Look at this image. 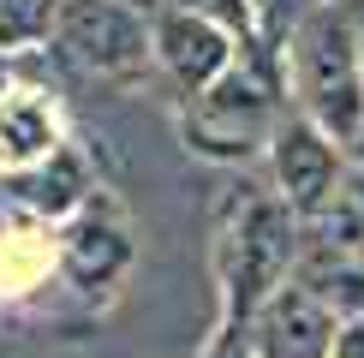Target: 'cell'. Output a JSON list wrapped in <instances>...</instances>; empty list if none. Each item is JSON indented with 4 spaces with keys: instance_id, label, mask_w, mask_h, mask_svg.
Masks as SVG:
<instances>
[{
    "instance_id": "cell-1",
    "label": "cell",
    "mask_w": 364,
    "mask_h": 358,
    "mask_svg": "<svg viewBox=\"0 0 364 358\" xmlns=\"http://www.w3.org/2000/svg\"><path fill=\"white\" fill-rule=\"evenodd\" d=\"M287 96L341 149L364 131V36L346 0H316L281 48Z\"/></svg>"
},
{
    "instance_id": "cell-2",
    "label": "cell",
    "mask_w": 364,
    "mask_h": 358,
    "mask_svg": "<svg viewBox=\"0 0 364 358\" xmlns=\"http://www.w3.org/2000/svg\"><path fill=\"white\" fill-rule=\"evenodd\" d=\"M287 66L275 48L263 42H245V54L221 72L203 96L186 102L179 114V138H186L191 156L203 161H251L257 149H269L275 126L293 108H287Z\"/></svg>"
},
{
    "instance_id": "cell-3",
    "label": "cell",
    "mask_w": 364,
    "mask_h": 358,
    "mask_svg": "<svg viewBox=\"0 0 364 358\" xmlns=\"http://www.w3.org/2000/svg\"><path fill=\"white\" fill-rule=\"evenodd\" d=\"M305 227L275 191H239L221 209L215 233V268H221V317L257 322V310L275 298L299 268Z\"/></svg>"
},
{
    "instance_id": "cell-4",
    "label": "cell",
    "mask_w": 364,
    "mask_h": 358,
    "mask_svg": "<svg viewBox=\"0 0 364 358\" xmlns=\"http://www.w3.org/2000/svg\"><path fill=\"white\" fill-rule=\"evenodd\" d=\"M54 54L102 84H138L156 66V12L132 0H60Z\"/></svg>"
},
{
    "instance_id": "cell-5",
    "label": "cell",
    "mask_w": 364,
    "mask_h": 358,
    "mask_svg": "<svg viewBox=\"0 0 364 358\" xmlns=\"http://www.w3.org/2000/svg\"><path fill=\"white\" fill-rule=\"evenodd\" d=\"M263 156H269V179H275L269 191L299 215V227H311L335 203V191L346 185V149L299 108L275 126V138H269Z\"/></svg>"
},
{
    "instance_id": "cell-6",
    "label": "cell",
    "mask_w": 364,
    "mask_h": 358,
    "mask_svg": "<svg viewBox=\"0 0 364 358\" xmlns=\"http://www.w3.org/2000/svg\"><path fill=\"white\" fill-rule=\"evenodd\" d=\"M239 54H245V42L233 30L197 18V12H179V6H156V72L179 90V102L203 96Z\"/></svg>"
},
{
    "instance_id": "cell-7",
    "label": "cell",
    "mask_w": 364,
    "mask_h": 358,
    "mask_svg": "<svg viewBox=\"0 0 364 358\" xmlns=\"http://www.w3.org/2000/svg\"><path fill=\"white\" fill-rule=\"evenodd\" d=\"M132 257H138V251H132L126 215H119L114 203H102V197H90L78 215L66 221V233H60V268H66V281H78L84 293L114 287L132 268Z\"/></svg>"
},
{
    "instance_id": "cell-8",
    "label": "cell",
    "mask_w": 364,
    "mask_h": 358,
    "mask_svg": "<svg viewBox=\"0 0 364 358\" xmlns=\"http://www.w3.org/2000/svg\"><path fill=\"white\" fill-rule=\"evenodd\" d=\"M251 335H257V358H335L341 317L311 287L287 281V287L257 310Z\"/></svg>"
},
{
    "instance_id": "cell-9",
    "label": "cell",
    "mask_w": 364,
    "mask_h": 358,
    "mask_svg": "<svg viewBox=\"0 0 364 358\" xmlns=\"http://www.w3.org/2000/svg\"><path fill=\"white\" fill-rule=\"evenodd\" d=\"M60 149V119L42 90H6L0 96V173H30Z\"/></svg>"
},
{
    "instance_id": "cell-10",
    "label": "cell",
    "mask_w": 364,
    "mask_h": 358,
    "mask_svg": "<svg viewBox=\"0 0 364 358\" xmlns=\"http://www.w3.org/2000/svg\"><path fill=\"white\" fill-rule=\"evenodd\" d=\"M18 191H24V203L36 209V215H72V209H84V203H90V191H96V185H90L84 161L72 156L66 143H60L54 156L42 161V168H30V173H24V185H18Z\"/></svg>"
},
{
    "instance_id": "cell-11",
    "label": "cell",
    "mask_w": 364,
    "mask_h": 358,
    "mask_svg": "<svg viewBox=\"0 0 364 358\" xmlns=\"http://www.w3.org/2000/svg\"><path fill=\"white\" fill-rule=\"evenodd\" d=\"M60 0H0V54H24L54 36Z\"/></svg>"
},
{
    "instance_id": "cell-12",
    "label": "cell",
    "mask_w": 364,
    "mask_h": 358,
    "mask_svg": "<svg viewBox=\"0 0 364 358\" xmlns=\"http://www.w3.org/2000/svg\"><path fill=\"white\" fill-rule=\"evenodd\" d=\"M316 6V0H251V18H257V42L263 48H287V36L299 30V18Z\"/></svg>"
},
{
    "instance_id": "cell-13",
    "label": "cell",
    "mask_w": 364,
    "mask_h": 358,
    "mask_svg": "<svg viewBox=\"0 0 364 358\" xmlns=\"http://www.w3.org/2000/svg\"><path fill=\"white\" fill-rule=\"evenodd\" d=\"M161 6H179V12H197V18L233 30L239 42H257V18H251V0H161Z\"/></svg>"
},
{
    "instance_id": "cell-14",
    "label": "cell",
    "mask_w": 364,
    "mask_h": 358,
    "mask_svg": "<svg viewBox=\"0 0 364 358\" xmlns=\"http://www.w3.org/2000/svg\"><path fill=\"white\" fill-rule=\"evenodd\" d=\"M203 358H257V335H251V322H227V317H221V328L209 335Z\"/></svg>"
},
{
    "instance_id": "cell-15",
    "label": "cell",
    "mask_w": 364,
    "mask_h": 358,
    "mask_svg": "<svg viewBox=\"0 0 364 358\" xmlns=\"http://www.w3.org/2000/svg\"><path fill=\"white\" fill-rule=\"evenodd\" d=\"M335 358H364V317H353V322H341Z\"/></svg>"
},
{
    "instance_id": "cell-16",
    "label": "cell",
    "mask_w": 364,
    "mask_h": 358,
    "mask_svg": "<svg viewBox=\"0 0 364 358\" xmlns=\"http://www.w3.org/2000/svg\"><path fill=\"white\" fill-rule=\"evenodd\" d=\"M132 6H144V12H156V6H161V0H132Z\"/></svg>"
}]
</instances>
